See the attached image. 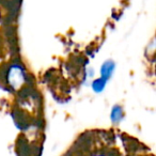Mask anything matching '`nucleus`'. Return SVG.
I'll list each match as a JSON object with an SVG mask.
<instances>
[{"mask_svg":"<svg viewBox=\"0 0 156 156\" xmlns=\"http://www.w3.org/2000/svg\"><path fill=\"white\" fill-rule=\"evenodd\" d=\"M124 117V111L123 108H122L120 105H115L111 109V112H110V118L112 120V122L115 123H119Z\"/></svg>","mask_w":156,"mask_h":156,"instance_id":"nucleus-4","label":"nucleus"},{"mask_svg":"<svg viewBox=\"0 0 156 156\" xmlns=\"http://www.w3.org/2000/svg\"><path fill=\"white\" fill-rule=\"evenodd\" d=\"M7 80L9 81V86L18 89L22 83L26 80V73L23 66L12 65L7 73Z\"/></svg>","mask_w":156,"mask_h":156,"instance_id":"nucleus-1","label":"nucleus"},{"mask_svg":"<svg viewBox=\"0 0 156 156\" xmlns=\"http://www.w3.org/2000/svg\"><path fill=\"white\" fill-rule=\"evenodd\" d=\"M115 71V62L113 60H111V59H108V60L104 61L103 64L101 65L100 77L104 78L105 80L109 81L110 78L112 77Z\"/></svg>","mask_w":156,"mask_h":156,"instance_id":"nucleus-2","label":"nucleus"},{"mask_svg":"<svg viewBox=\"0 0 156 156\" xmlns=\"http://www.w3.org/2000/svg\"><path fill=\"white\" fill-rule=\"evenodd\" d=\"M107 83H108V81L105 80L104 78H102V77L94 78L93 80H92V83H91L92 91H93L94 93H96V94L102 93V92L105 90V88H106Z\"/></svg>","mask_w":156,"mask_h":156,"instance_id":"nucleus-3","label":"nucleus"}]
</instances>
